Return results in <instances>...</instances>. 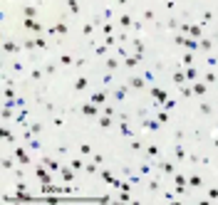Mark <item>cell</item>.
I'll use <instances>...</instances> for the list:
<instances>
[{
    "mask_svg": "<svg viewBox=\"0 0 218 205\" xmlns=\"http://www.w3.org/2000/svg\"><path fill=\"white\" fill-rule=\"evenodd\" d=\"M37 175H40V178H42V180H50V175H47V173H45V171H42V168H37Z\"/></svg>",
    "mask_w": 218,
    "mask_h": 205,
    "instance_id": "obj_4",
    "label": "cell"
},
{
    "mask_svg": "<svg viewBox=\"0 0 218 205\" xmlns=\"http://www.w3.org/2000/svg\"><path fill=\"white\" fill-rule=\"evenodd\" d=\"M18 158H20L22 163H27V161H30V158H27V153H22V151H18Z\"/></svg>",
    "mask_w": 218,
    "mask_h": 205,
    "instance_id": "obj_3",
    "label": "cell"
},
{
    "mask_svg": "<svg viewBox=\"0 0 218 205\" xmlns=\"http://www.w3.org/2000/svg\"><path fill=\"white\" fill-rule=\"evenodd\" d=\"M174 82L176 84H183V74H174Z\"/></svg>",
    "mask_w": 218,
    "mask_h": 205,
    "instance_id": "obj_5",
    "label": "cell"
},
{
    "mask_svg": "<svg viewBox=\"0 0 218 205\" xmlns=\"http://www.w3.org/2000/svg\"><path fill=\"white\" fill-rule=\"evenodd\" d=\"M92 101H94V104H102V101H104V94H94Z\"/></svg>",
    "mask_w": 218,
    "mask_h": 205,
    "instance_id": "obj_2",
    "label": "cell"
},
{
    "mask_svg": "<svg viewBox=\"0 0 218 205\" xmlns=\"http://www.w3.org/2000/svg\"><path fill=\"white\" fill-rule=\"evenodd\" d=\"M87 87V79H84V77H79V79H77V89H84Z\"/></svg>",
    "mask_w": 218,
    "mask_h": 205,
    "instance_id": "obj_1",
    "label": "cell"
}]
</instances>
